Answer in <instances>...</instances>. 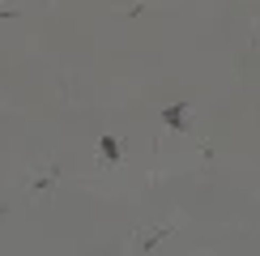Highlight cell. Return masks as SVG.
Listing matches in <instances>:
<instances>
[{"instance_id": "obj_1", "label": "cell", "mask_w": 260, "mask_h": 256, "mask_svg": "<svg viewBox=\"0 0 260 256\" xmlns=\"http://www.w3.org/2000/svg\"><path fill=\"white\" fill-rule=\"evenodd\" d=\"M162 120H167L171 128H183V124H188V107H183V103H179V107H167V111H162Z\"/></svg>"}, {"instance_id": "obj_2", "label": "cell", "mask_w": 260, "mask_h": 256, "mask_svg": "<svg viewBox=\"0 0 260 256\" xmlns=\"http://www.w3.org/2000/svg\"><path fill=\"white\" fill-rule=\"evenodd\" d=\"M103 154H107V158H120V145H115L111 137H103Z\"/></svg>"}]
</instances>
